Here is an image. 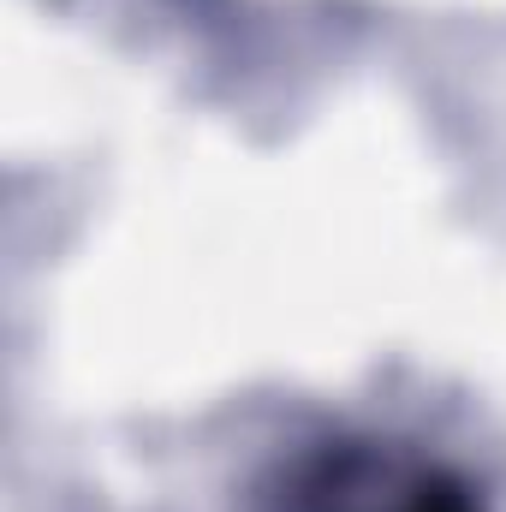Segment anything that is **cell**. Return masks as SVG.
Masks as SVG:
<instances>
[{"label":"cell","instance_id":"1","mask_svg":"<svg viewBox=\"0 0 506 512\" xmlns=\"http://www.w3.org/2000/svg\"><path fill=\"white\" fill-rule=\"evenodd\" d=\"M286 512H483V501L393 441H328L286 477Z\"/></svg>","mask_w":506,"mask_h":512}]
</instances>
